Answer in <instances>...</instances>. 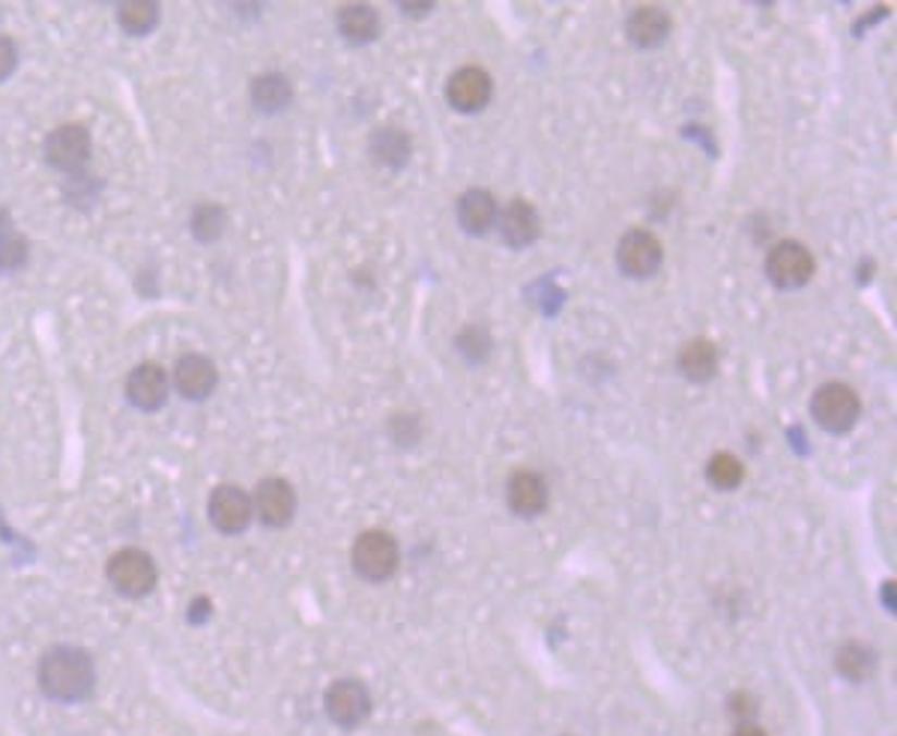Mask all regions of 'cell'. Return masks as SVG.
Instances as JSON below:
<instances>
[{
    "mask_svg": "<svg viewBox=\"0 0 897 736\" xmlns=\"http://www.w3.org/2000/svg\"><path fill=\"white\" fill-rule=\"evenodd\" d=\"M39 686L51 701H84L96 689L94 659L78 647H51L39 662Z\"/></svg>",
    "mask_w": 897,
    "mask_h": 736,
    "instance_id": "6da1fadb",
    "label": "cell"
},
{
    "mask_svg": "<svg viewBox=\"0 0 897 736\" xmlns=\"http://www.w3.org/2000/svg\"><path fill=\"white\" fill-rule=\"evenodd\" d=\"M811 414H814L816 426L826 428L832 434H844L859 422L862 414V402L856 390H850L847 383H826L814 392L811 398Z\"/></svg>",
    "mask_w": 897,
    "mask_h": 736,
    "instance_id": "7a4b0ae2",
    "label": "cell"
},
{
    "mask_svg": "<svg viewBox=\"0 0 897 736\" xmlns=\"http://www.w3.org/2000/svg\"><path fill=\"white\" fill-rule=\"evenodd\" d=\"M108 581L118 593L138 599L147 596L159 581V569L150 554H144L138 548H123L114 557L108 560Z\"/></svg>",
    "mask_w": 897,
    "mask_h": 736,
    "instance_id": "3957f363",
    "label": "cell"
},
{
    "mask_svg": "<svg viewBox=\"0 0 897 736\" xmlns=\"http://www.w3.org/2000/svg\"><path fill=\"white\" fill-rule=\"evenodd\" d=\"M398 542L383 530H366L354 542V569L366 581H386L398 569Z\"/></svg>",
    "mask_w": 897,
    "mask_h": 736,
    "instance_id": "277c9868",
    "label": "cell"
},
{
    "mask_svg": "<svg viewBox=\"0 0 897 736\" xmlns=\"http://www.w3.org/2000/svg\"><path fill=\"white\" fill-rule=\"evenodd\" d=\"M769 282L781 291H796L811 282L814 275V255L796 240H784L766 258Z\"/></svg>",
    "mask_w": 897,
    "mask_h": 736,
    "instance_id": "5b68a950",
    "label": "cell"
},
{
    "mask_svg": "<svg viewBox=\"0 0 897 736\" xmlns=\"http://www.w3.org/2000/svg\"><path fill=\"white\" fill-rule=\"evenodd\" d=\"M94 142H90V132L78 126V123H66L58 126L46 138V162L58 171H82L90 159Z\"/></svg>",
    "mask_w": 897,
    "mask_h": 736,
    "instance_id": "8992f818",
    "label": "cell"
},
{
    "mask_svg": "<svg viewBox=\"0 0 897 736\" xmlns=\"http://www.w3.org/2000/svg\"><path fill=\"white\" fill-rule=\"evenodd\" d=\"M664 249L650 231H628L616 246V263L631 279H650L662 267Z\"/></svg>",
    "mask_w": 897,
    "mask_h": 736,
    "instance_id": "52a82bcc",
    "label": "cell"
},
{
    "mask_svg": "<svg viewBox=\"0 0 897 736\" xmlns=\"http://www.w3.org/2000/svg\"><path fill=\"white\" fill-rule=\"evenodd\" d=\"M251 503H255V512H258V518L267 524V527H284V524L294 522L296 491L287 479H279V476L263 479V482L255 488Z\"/></svg>",
    "mask_w": 897,
    "mask_h": 736,
    "instance_id": "ba28073f",
    "label": "cell"
},
{
    "mask_svg": "<svg viewBox=\"0 0 897 736\" xmlns=\"http://www.w3.org/2000/svg\"><path fill=\"white\" fill-rule=\"evenodd\" d=\"M327 713L339 727H359L371 713L368 689L356 679H339L327 691Z\"/></svg>",
    "mask_w": 897,
    "mask_h": 736,
    "instance_id": "9c48e42d",
    "label": "cell"
},
{
    "mask_svg": "<svg viewBox=\"0 0 897 736\" xmlns=\"http://www.w3.org/2000/svg\"><path fill=\"white\" fill-rule=\"evenodd\" d=\"M255 515L251 494H246L239 486H219L210 498V522L222 533H243Z\"/></svg>",
    "mask_w": 897,
    "mask_h": 736,
    "instance_id": "30bf717a",
    "label": "cell"
},
{
    "mask_svg": "<svg viewBox=\"0 0 897 736\" xmlns=\"http://www.w3.org/2000/svg\"><path fill=\"white\" fill-rule=\"evenodd\" d=\"M491 90L494 87H491L488 72L479 70V66H464L448 78L446 99L448 106L460 111V114H476L491 102Z\"/></svg>",
    "mask_w": 897,
    "mask_h": 736,
    "instance_id": "8fae6325",
    "label": "cell"
},
{
    "mask_svg": "<svg viewBox=\"0 0 897 736\" xmlns=\"http://www.w3.org/2000/svg\"><path fill=\"white\" fill-rule=\"evenodd\" d=\"M168 390L171 387H168L165 368H159L156 363L132 368L130 378H126V398L138 410H159L168 402Z\"/></svg>",
    "mask_w": 897,
    "mask_h": 736,
    "instance_id": "7c38bea8",
    "label": "cell"
},
{
    "mask_svg": "<svg viewBox=\"0 0 897 736\" xmlns=\"http://www.w3.org/2000/svg\"><path fill=\"white\" fill-rule=\"evenodd\" d=\"M174 383H177L183 398L204 402L216 390V383H219L216 363L210 357H204V354H186L177 363V368H174Z\"/></svg>",
    "mask_w": 897,
    "mask_h": 736,
    "instance_id": "4fadbf2b",
    "label": "cell"
},
{
    "mask_svg": "<svg viewBox=\"0 0 897 736\" xmlns=\"http://www.w3.org/2000/svg\"><path fill=\"white\" fill-rule=\"evenodd\" d=\"M506 503L508 510L520 515V518L542 515L544 506H548V486H544L542 476L532 474V470H515L508 476Z\"/></svg>",
    "mask_w": 897,
    "mask_h": 736,
    "instance_id": "5bb4252c",
    "label": "cell"
},
{
    "mask_svg": "<svg viewBox=\"0 0 897 736\" xmlns=\"http://www.w3.org/2000/svg\"><path fill=\"white\" fill-rule=\"evenodd\" d=\"M496 228H500V237L512 249H524L539 237V213L536 207L527 201H512L496 216Z\"/></svg>",
    "mask_w": 897,
    "mask_h": 736,
    "instance_id": "9a60e30c",
    "label": "cell"
},
{
    "mask_svg": "<svg viewBox=\"0 0 897 736\" xmlns=\"http://www.w3.org/2000/svg\"><path fill=\"white\" fill-rule=\"evenodd\" d=\"M626 36L631 46L655 48L671 36V15L659 7H640L628 15Z\"/></svg>",
    "mask_w": 897,
    "mask_h": 736,
    "instance_id": "2e32d148",
    "label": "cell"
},
{
    "mask_svg": "<svg viewBox=\"0 0 897 736\" xmlns=\"http://www.w3.org/2000/svg\"><path fill=\"white\" fill-rule=\"evenodd\" d=\"M496 216H500V207H496L491 192L470 189L460 195L458 222L467 234H472V237H482L484 231L496 222Z\"/></svg>",
    "mask_w": 897,
    "mask_h": 736,
    "instance_id": "e0dca14e",
    "label": "cell"
},
{
    "mask_svg": "<svg viewBox=\"0 0 897 736\" xmlns=\"http://www.w3.org/2000/svg\"><path fill=\"white\" fill-rule=\"evenodd\" d=\"M339 34L354 46H366L380 36V15L368 3H347L339 10Z\"/></svg>",
    "mask_w": 897,
    "mask_h": 736,
    "instance_id": "ac0fdd59",
    "label": "cell"
},
{
    "mask_svg": "<svg viewBox=\"0 0 897 736\" xmlns=\"http://www.w3.org/2000/svg\"><path fill=\"white\" fill-rule=\"evenodd\" d=\"M679 371L691 383H709L718 375V347L706 339H695L679 351Z\"/></svg>",
    "mask_w": 897,
    "mask_h": 736,
    "instance_id": "d6986e66",
    "label": "cell"
},
{
    "mask_svg": "<svg viewBox=\"0 0 897 736\" xmlns=\"http://www.w3.org/2000/svg\"><path fill=\"white\" fill-rule=\"evenodd\" d=\"M291 99H294L291 82L279 72H267V75L251 82V102L263 114H279L282 108L291 106Z\"/></svg>",
    "mask_w": 897,
    "mask_h": 736,
    "instance_id": "ffe728a7",
    "label": "cell"
},
{
    "mask_svg": "<svg viewBox=\"0 0 897 736\" xmlns=\"http://www.w3.org/2000/svg\"><path fill=\"white\" fill-rule=\"evenodd\" d=\"M410 135L402 130H380L371 135V144H368V154L378 165L386 168H402L407 159H410Z\"/></svg>",
    "mask_w": 897,
    "mask_h": 736,
    "instance_id": "44dd1931",
    "label": "cell"
},
{
    "mask_svg": "<svg viewBox=\"0 0 897 736\" xmlns=\"http://www.w3.org/2000/svg\"><path fill=\"white\" fill-rule=\"evenodd\" d=\"M120 27L132 36H144L159 24V7L153 0H126L118 7Z\"/></svg>",
    "mask_w": 897,
    "mask_h": 736,
    "instance_id": "7402d4cb",
    "label": "cell"
},
{
    "mask_svg": "<svg viewBox=\"0 0 897 736\" xmlns=\"http://www.w3.org/2000/svg\"><path fill=\"white\" fill-rule=\"evenodd\" d=\"M876 655L864 647V643H844L835 655V667H838L840 677L852 679V683H862L874 674Z\"/></svg>",
    "mask_w": 897,
    "mask_h": 736,
    "instance_id": "603a6c76",
    "label": "cell"
},
{
    "mask_svg": "<svg viewBox=\"0 0 897 736\" xmlns=\"http://www.w3.org/2000/svg\"><path fill=\"white\" fill-rule=\"evenodd\" d=\"M706 479L718 488V491H733V488L742 486L745 467L736 455H730V452H718V455H712V462H709Z\"/></svg>",
    "mask_w": 897,
    "mask_h": 736,
    "instance_id": "cb8c5ba5",
    "label": "cell"
},
{
    "mask_svg": "<svg viewBox=\"0 0 897 736\" xmlns=\"http://www.w3.org/2000/svg\"><path fill=\"white\" fill-rule=\"evenodd\" d=\"M224 225H228V216H224L222 207H213V204H201L192 210L189 228L195 237L201 243H213L224 234Z\"/></svg>",
    "mask_w": 897,
    "mask_h": 736,
    "instance_id": "d4e9b609",
    "label": "cell"
},
{
    "mask_svg": "<svg viewBox=\"0 0 897 736\" xmlns=\"http://www.w3.org/2000/svg\"><path fill=\"white\" fill-rule=\"evenodd\" d=\"M24 261H27V240L15 228H10L7 234H0V270L12 273L24 267Z\"/></svg>",
    "mask_w": 897,
    "mask_h": 736,
    "instance_id": "484cf974",
    "label": "cell"
},
{
    "mask_svg": "<svg viewBox=\"0 0 897 736\" xmlns=\"http://www.w3.org/2000/svg\"><path fill=\"white\" fill-rule=\"evenodd\" d=\"M458 351L464 354L467 359H484V354L491 351V335L484 333L482 327H464V333L458 335Z\"/></svg>",
    "mask_w": 897,
    "mask_h": 736,
    "instance_id": "4316f807",
    "label": "cell"
},
{
    "mask_svg": "<svg viewBox=\"0 0 897 736\" xmlns=\"http://www.w3.org/2000/svg\"><path fill=\"white\" fill-rule=\"evenodd\" d=\"M15 63H19V48H15L10 36H0V82L10 78Z\"/></svg>",
    "mask_w": 897,
    "mask_h": 736,
    "instance_id": "83f0119b",
    "label": "cell"
},
{
    "mask_svg": "<svg viewBox=\"0 0 897 736\" xmlns=\"http://www.w3.org/2000/svg\"><path fill=\"white\" fill-rule=\"evenodd\" d=\"M757 713V701L751 695H733L730 698V715L736 719H748V715Z\"/></svg>",
    "mask_w": 897,
    "mask_h": 736,
    "instance_id": "f1b7e54d",
    "label": "cell"
},
{
    "mask_svg": "<svg viewBox=\"0 0 897 736\" xmlns=\"http://www.w3.org/2000/svg\"><path fill=\"white\" fill-rule=\"evenodd\" d=\"M207 614H210V602L207 599H195L189 605V620H195V623H204Z\"/></svg>",
    "mask_w": 897,
    "mask_h": 736,
    "instance_id": "f546056e",
    "label": "cell"
},
{
    "mask_svg": "<svg viewBox=\"0 0 897 736\" xmlns=\"http://www.w3.org/2000/svg\"><path fill=\"white\" fill-rule=\"evenodd\" d=\"M404 12H410V15H426V12H431V3H402Z\"/></svg>",
    "mask_w": 897,
    "mask_h": 736,
    "instance_id": "4dcf8cb0",
    "label": "cell"
},
{
    "mask_svg": "<svg viewBox=\"0 0 897 736\" xmlns=\"http://www.w3.org/2000/svg\"><path fill=\"white\" fill-rule=\"evenodd\" d=\"M733 736H769L766 731H763V727H757V725H742V727H736V734Z\"/></svg>",
    "mask_w": 897,
    "mask_h": 736,
    "instance_id": "1f68e13d",
    "label": "cell"
},
{
    "mask_svg": "<svg viewBox=\"0 0 897 736\" xmlns=\"http://www.w3.org/2000/svg\"><path fill=\"white\" fill-rule=\"evenodd\" d=\"M12 228V219H10V213H7V210H0V234H7V231H10Z\"/></svg>",
    "mask_w": 897,
    "mask_h": 736,
    "instance_id": "d6a6232c",
    "label": "cell"
}]
</instances>
